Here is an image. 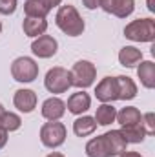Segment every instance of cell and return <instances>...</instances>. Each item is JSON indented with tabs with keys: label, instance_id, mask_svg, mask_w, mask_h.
Returning <instances> with one entry per match:
<instances>
[{
	"label": "cell",
	"instance_id": "5",
	"mask_svg": "<svg viewBox=\"0 0 155 157\" xmlns=\"http://www.w3.org/2000/svg\"><path fill=\"white\" fill-rule=\"evenodd\" d=\"M44 86L49 93H66L70 88H71V77H70V71L62 66H55L51 70H47L46 78H44Z\"/></svg>",
	"mask_w": 155,
	"mask_h": 157
},
{
	"label": "cell",
	"instance_id": "28",
	"mask_svg": "<svg viewBox=\"0 0 155 157\" xmlns=\"http://www.w3.org/2000/svg\"><path fill=\"white\" fill-rule=\"evenodd\" d=\"M40 2H42V4L49 9V11H51L53 7H59V6L62 4V0H40Z\"/></svg>",
	"mask_w": 155,
	"mask_h": 157
},
{
	"label": "cell",
	"instance_id": "33",
	"mask_svg": "<svg viewBox=\"0 0 155 157\" xmlns=\"http://www.w3.org/2000/svg\"><path fill=\"white\" fill-rule=\"evenodd\" d=\"M4 112H6V108H4V104L0 102V117H2V113H4Z\"/></svg>",
	"mask_w": 155,
	"mask_h": 157
},
{
	"label": "cell",
	"instance_id": "23",
	"mask_svg": "<svg viewBox=\"0 0 155 157\" xmlns=\"http://www.w3.org/2000/svg\"><path fill=\"white\" fill-rule=\"evenodd\" d=\"M24 13L29 18H46L49 9L40 0H26L24 2Z\"/></svg>",
	"mask_w": 155,
	"mask_h": 157
},
{
	"label": "cell",
	"instance_id": "18",
	"mask_svg": "<svg viewBox=\"0 0 155 157\" xmlns=\"http://www.w3.org/2000/svg\"><path fill=\"white\" fill-rule=\"evenodd\" d=\"M142 60V51L137 49L135 46H124L119 51V62L124 68H135Z\"/></svg>",
	"mask_w": 155,
	"mask_h": 157
},
{
	"label": "cell",
	"instance_id": "24",
	"mask_svg": "<svg viewBox=\"0 0 155 157\" xmlns=\"http://www.w3.org/2000/svg\"><path fill=\"white\" fill-rule=\"evenodd\" d=\"M20 126H22L20 115H17V113H13V112H4V113H2V117H0V128H2V130H6L7 133H11V132L20 130Z\"/></svg>",
	"mask_w": 155,
	"mask_h": 157
},
{
	"label": "cell",
	"instance_id": "9",
	"mask_svg": "<svg viewBox=\"0 0 155 157\" xmlns=\"http://www.w3.org/2000/svg\"><path fill=\"white\" fill-rule=\"evenodd\" d=\"M95 97L100 102L113 104L119 101V90H117V80L115 77H104L97 86H95Z\"/></svg>",
	"mask_w": 155,
	"mask_h": 157
},
{
	"label": "cell",
	"instance_id": "7",
	"mask_svg": "<svg viewBox=\"0 0 155 157\" xmlns=\"http://www.w3.org/2000/svg\"><path fill=\"white\" fill-rule=\"evenodd\" d=\"M57 49H59V42L55 37L51 35H40L31 42V51L35 57L39 59H51L57 55Z\"/></svg>",
	"mask_w": 155,
	"mask_h": 157
},
{
	"label": "cell",
	"instance_id": "6",
	"mask_svg": "<svg viewBox=\"0 0 155 157\" xmlns=\"http://www.w3.org/2000/svg\"><path fill=\"white\" fill-rule=\"evenodd\" d=\"M11 75L17 82H33L39 77V64L31 57H18L11 64Z\"/></svg>",
	"mask_w": 155,
	"mask_h": 157
},
{
	"label": "cell",
	"instance_id": "16",
	"mask_svg": "<svg viewBox=\"0 0 155 157\" xmlns=\"http://www.w3.org/2000/svg\"><path fill=\"white\" fill-rule=\"evenodd\" d=\"M120 133H122V137L126 139V143L130 144H139V143H142L148 135H146V130H144V126H142V122H135V124H128V126H120V130H119Z\"/></svg>",
	"mask_w": 155,
	"mask_h": 157
},
{
	"label": "cell",
	"instance_id": "15",
	"mask_svg": "<svg viewBox=\"0 0 155 157\" xmlns=\"http://www.w3.org/2000/svg\"><path fill=\"white\" fill-rule=\"evenodd\" d=\"M117 90H119V101H131L137 97V84L135 80L128 75H119L115 77Z\"/></svg>",
	"mask_w": 155,
	"mask_h": 157
},
{
	"label": "cell",
	"instance_id": "27",
	"mask_svg": "<svg viewBox=\"0 0 155 157\" xmlns=\"http://www.w3.org/2000/svg\"><path fill=\"white\" fill-rule=\"evenodd\" d=\"M82 4H84V7L86 9H97L99 6H100V0H82Z\"/></svg>",
	"mask_w": 155,
	"mask_h": 157
},
{
	"label": "cell",
	"instance_id": "10",
	"mask_svg": "<svg viewBox=\"0 0 155 157\" xmlns=\"http://www.w3.org/2000/svg\"><path fill=\"white\" fill-rule=\"evenodd\" d=\"M37 93L33 90H28V88H22V90H17L15 95H13V104L18 112L22 113H31L35 108H37Z\"/></svg>",
	"mask_w": 155,
	"mask_h": 157
},
{
	"label": "cell",
	"instance_id": "2",
	"mask_svg": "<svg viewBox=\"0 0 155 157\" xmlns=\"http://www.w3.org/2000/svg\"><path fill=\"white\" fill-rule=\"evenodd\" d=\"M124 37L131 42H153L155 40V20L153 18H137L126 24Z\"/></svg>",
	"mask_w": 155,
	"mask_h": 157
},
{
	"label": "cell",
	"instance_id": "14",
	"mask_svg": "<svg viewBox=\"0 0 155 157\" xmlns=\"http://www.w3.org/2000/svg\"><path fill=\"white\" fill-rule=\"evenodd\" d=\"M137 68V77L141 80V84L146 90H153L155 88V64L153 60H141Z\"/></svg>",
	"mask_w": 155,
	"mask_h": 157
},
{
	"label": "cell",
	"instance_id": "34",
	"mask_svg": "<svg viewBox=\"0 0 155 157\" xmlns=\"http://www.w3.org/2000/svg\"><path fill=\"white\" fill-rule=\"evenodd\" d=\"M0 33H2V22H0Z\"/></svg>",
	"mask_w": 155,
	"mask_h": 157
},
{
	"label": "cell",
	"instance_id": "32",
	"mask_svg": "<svg viewBox=\"0 0 155 157\" xmlns=\"http://www.w3.org/2000/svg\"><path fill=\"white\" fill-rule=\"evenodd\" d=\"M148 9H150L152 13H155V6H153V0H148Z\"/></svg>",
	"mask_w": 155,
	"mask_h": 157
},
{
	"label": "cell",
	"instance_id": "1",
	"mask_svg": "<svg viewBox=\"0 0 155 157\" xmlns=\"http://www.w3.org/2000/svg\"><path fill=\"white\" fill-rule=\"evenodd\" d=\"M55 24L68 37H80L84 33V29H86L84 18L80 17L77 7L71 6V4H66V6L59 7V11L55 15Z\"/></svg>",
	"mask_w": 155,
	"mask_h": 157
},
{
	"label": "cell",
	"instance_id": "26",
	"mask_svg": "<svg viewBox=\"0 0 155 157\" xmlns=\"http://www.w3.org/2000/svg\"><path fill=\"white\" fill-rule=\"evenodd\" d=\"M17 2L18 0H0V15H13L17 11Z\"/></svg>",
	"mask_w": 155,
	"mask_h": 157
},
{
	"label": "cell",
	"instance_id": "20",
	"mask_svg": "<svg viewBox=\"0 0 155 157\" xmlns=\"http://www.w3.org/2000/svg\"><path fill=\"white\" fill-rule=\"evenodd\" d=\"M117 117V110L113 104H106L102 102L100 106H97V112H95V122L97 126H110L112 122H115Z\"/></svg>",
	"mask_w": 155,
	"mask_h": 157
},
{
	"label": "cell",
	"instance_id": "29",
	"mask_svg": "<svg viewBox=\"0 0 155 157\" xmlns=\"http://www.w3.org/2000/svg\"><path fill=\"white\" fill-rule=\"evenodd\" d=\"M6 144H7V132L0 128V150H2Z\"/></svg>",
	"mask_w": 155,
	"mask_h": 157
},
{
	"label": "cell",
	"instance_id": "3",
	"mask_svg": "<svg viewBox=\"0 0 155 157\" xmlns=\"http://www.w3.org/2000/svg\"><path fill=\"white\" fill-rule=\"evenodd\" d=\"M70 77H71V86H75L78 90H86L95 84L97 68L89 60H77L73 68L70 70Z\"/></svg>",
	"mask_w": 155,
	"mask_h": 157
},
{
	"label": "cell",
	"instance_id": "21",
	"mask_svg": "<svg viewBox=\"0 0 155 157\" xmlns=\"http://www.w3.org/2000/svg\"><path fill=\"white\" fill-rule=\"evenodd\" d=\"M86 155L88 157H110V152L106 148V143H104L102 135H97V137H93V139H89L86 143Z\"/></svg>",
	"mask_w": 155,
	"mask_h": 157
},
{
	"label": "cell",
	"instance_id": "12",
	"mask_svg": "<svg viewBox=\"0 0 155 157\" xmlns=\"http://www.w3.org/2000/svg\"><path fill=\"white\" fill-rule=\"evenodd\" d=\"M66 108H68L70 113H73L77 117L82 115V113H86L91 108V97H89V93H86L84 90H78L75 93H71L70 99H68V102H66Z\"/></svg>",
	"mask_w": 155,
	"mask_h": 157
},
{
	"label": "cell",
	"instance_id": "22",
	"mask_svg": "<svg viewBox=\"0 0 155 157\" xmlns=\"http://www.w3.org/2000/svg\"><path fill=\"white\" fill-rule=\"evenodd\" d=\"M141 119H142V113L139 112V108H135V106H126V108H122L120 112H117L115 121L120 126H128V124L141 122Z\"/></svg>",
	"mask_w": 155,
	"mask_h": 157
},
{
	"label": "cell",
	"instance_id": "8",
	"mask_svg": "<svg viewBox=\"0 0 155 157\" xmlns=\"http://www.w3.org/2000/svg\"><path fill=\"white\" fill-rule=\"evenodd\" d=\"M99 7L108 15H115L117 18H126L133 13L135 0H100Z\"/></svg>",
	"mask_w": 155,
	"mask_h": 157
},
{
	"label": "cell",
	"instance_id": "30",
	"mask_svg": "<svg viewBox=\"0 0 155 157\" xmlns=\"http://www.w3.org/2000/svg\"><path fill=\"white\" fill-rule=\"evenodd\" d=\"M119 157H142V155H141L139 152H128V150H126L122 155H119Z\"/></svg>",
	"mask_w": 155,
	"mask_h": 157
},
{
	"label": "cell",
	"instance_id": "13",
	"mask_svg": "<svg viewBox=\"0 0 155 157\" xmlns=\"http://www.w3.org/2000/svg\"><path fill=\"white\" fill-rule=\"evenodd\" d=\"M102 137H104L106 148H108V152H110V157H119L126 152L128 143H126V139L122 137V133H120L119 130H110V132H106Z\"/></svg>",
	"mask_w": 155,
	"mask_h": 157
},
{
	"label": "cell",
	"instance_id": "17",
	"mask_svg": "<svg viewBox=\"0 0 155 157\" xmlns=\"http://www.w3.org/2000/svg\"><path fill=\"white\" fill-rule=\"evenodd\" d=\"M22 29H24V35L29 37V39H37L40 35L46 33L47 29V20L46 18H29L26 17L24 22H22Z\"/></svg>",
	"mask_w": 155,
	"mask_h": 157
},
{
	"label": "cell",
	"instance_id": "19",
	"mask_svg": "<svg viewBox=\"0 0 155 157\" xmlns=\"http://www.w3.org/2000/svg\"><path fill=\"white\" fill-rule=\"evenodd\" d=\"M95 130H97V122H95V119L89 117V115H78L73 121V133L77 137H88Z\"/></svg>",
	"mask_w": 155,
	"mask_h": 157
},
{
	"label": "cell",
	"instance_id": "4",
	"mask_svg": "<svg viewBox=\"0 0 155 157\" xmlns=\"http://www.w3.org/2000/svg\"><path fill=\"white\" fill-rule=\"evenodd\" d=\"M66 137H68V130L59 121H47L40 128V141L46 148L55 150V148L62 146L66 143Z\"/></svg>",
	"mask_w": 155,
	"mask_h": 157
},
{
	"label": "cell",
	"instance_id": "25",
	"mask_svg": "<svg viewBox=\"0 0 155 157\" xmlns=\"http://www.w3.org/2000/svg\"><path fill=\"white\" fill-rule=\"evenodd\" d=\"M141 122H142V126L146 130V135H153L155 133V113L153 112L144 113L142 119H141Z\"/></svg>",
	"mask_w": 155,
	"mask_h": 157
},
{
	"label": "cell",
	"instance_id": "31",
	"mask_svg": "<svg viewBox=\"0 0 155 157\" xmlns=\"http://www.w3.org/2000/svg\"><path fill=\"white\" fill-rule=\"evenodd\" d=\"M46 157H66L64 154H60V152H51V154H47Z\"/></svg>",
	"mask_w": 155,
	"mask_h": 157
},
{
	"label": "cell",
	"instance_id": "11",
	"mask_svg": "<svg viewBox=\"0 0 155 157\" xmlns=\"http://www.w3.org/2000/svg\"><path fill=\"white\" fill-rule=\"evenodd\" d=\"M40 113L46 121H60L66 113V102L60 97H49L42 102Z\"/></svg>",
	"mask_w": 155,
	"mask_h": 157
}]
</instances>
